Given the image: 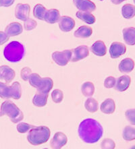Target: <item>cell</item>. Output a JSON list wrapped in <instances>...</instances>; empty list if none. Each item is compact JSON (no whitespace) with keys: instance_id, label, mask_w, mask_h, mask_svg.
<instances>
[{"instance_id":"cell-1","label":"cell","mask_w":135,"mask_h":149,"mask_svg":"<svg viewBox=\"0 0 135 149\" xmlns=\"http://www.w3.org/2000/svg\"><path fill=\"white\" fill-rule=\"evenodd\" d=\"M78 133L83 142L88 144H94L101 138L104 128L96 120L87 118L80 123Z\"/></svg>"},{"instance_id":"cell-2","label":"cell","mask_w":135,"mask_h":149,"mask_svg":"<svg viewBox=\"0 0 135 149\" xmlns=\"http://www.w3.org/2000/svg\"><path fill=\"white\" fill-rule=\"evenodd\" d=\"M25 55V48L21 42L12 41L6 46L3 50V56L6 59L12 63L19 62Z\"/></svg>"},{"instance_id":"cell-3","label":"cell","mask_w":135,"mask_h":149,"mask_svg":"<svg viewBox=\"0 0 135 149\" xmlns=\"http://www.w3.org/2000/svg\"><path fill=\"white\" fill-rule=\"evenodd\" d=\"M50 130L48 127H34L30 130L27 140L32 145L38 146L48 142L50 138Z\"/></svg>"},{"instance_id":"cell-4","label":"cell","mask_w":135,"mask_h":149,"mask_svg":"<svg viewBox=\"0 0 135 149\" xmlns=\"http://www.w3.org/2000/svg\"><path fill=\"white\" fill-rule=\"evenodd\" d=\"M29 84L37 88L38 92L49 94L53 86V81L50 78H41L38 74L32 73L29 78Z\"/></svg>"},{"instance_id":"cell-5","label":"cell","mask_w":135,"mask_h":149,"mask_svg":"<svg viewBox=\"0 0 135 149\" xmlns=\"http://www.w3.org/2000/svg\"><path fill=\"white\" fill-rule=\"evenodd\" d=\"M2 116H7L10 118L11 122L14 123H18L24 118V115L20 109L16 105L11 101L7 100L4 101L1 106V111Z\"/></svg>"},{"instance_id":"cell-6","label":"cell","mask_w":135,"mask_h":149,"mask_svg":"<svg viewBox=\"0 0 135 149\" xmlns=\"http://www.w3.org/2000/svg\"><path fill=\"white\" fill-rule=\"evenodd\" d=\"M53 60L59 66H65L71 59L72 50H64L63 52H55L52 55Z\"/></svg>"},{"instance_id":"cell-7","label":"cell","mask_w":135,"mask_h":149,"mask_svg":"<svg viewBox=\"0 0 135 149\" xmlns=\"http://www.w3.org/2000/svg\"><path fill=\"white\" fill-rule=\"evenodd\" d=\"M31 7L28 3H18L15 9V16L18 20L25 21L29 18Z\"/></svg>"},{"instance_id":"cell-8","label":"cell","mask_w":135,"mask_h":149,"mask_svg":"<svg viewBox=\"0 0 135 149\" xmlns=\"http://www.w3.org/2000/svg\"><path fill=\"white\" fill-rule=\"evenodd\" d=\"M89 55V49L86 45H80L72 50V57L70 61L72 62H76L86 58Z\"/></svg>"},{"instance_id":"cell-9","label":"cell","mask_w":135,"mask_h":149,"mask_svg":"<svg viewBox=\"0 0 135 149\" xmlns=\"http://www.w3.org/2000/svg\"><path fill=\"white\" fill-rule=\"evenodd\" d=\"M68 138L65 134L60 132L55 133L51 141V148L53 149H60L67 144Z\"/></svg>"},{"instance_id":"cell-10","label":"cell","mask_w":135,"mask_h":149,"mask_svg":"<svg viewBox=\"0 0 135 149\" xmlns=\"http://www.w3.org/2000/svg\"><path fill=\"white\" fill-rule=\"evenodd\" d=\"M73 3L79 11L91 13L96 10V5L90 0H73Z\"/></svg>"},{"instance_id":"cell-11","label":"cell","mask_w":135,"mask_h":149,"mask_svg":"<svg viewBox=\"0 0 135 149\" xmlns=\"http://www.w3.org/2000/svg\"><path fill=\"white\" fill-rule=\"evenodd\" d=\"M126 52V47L120 42H113L110 48V54L111 58H118Z\"/></svg>"},{"instance_id":"cell-12","label":"cell","mask_w":135,"mask_h":149,"mask_svg":"<svg viewBox=\"0 0 135 149\" xmlns=\"http://www.w3.org/2000/svg\"><path fill=\"white\" fill-rule=\"evenodd\" d=\"M58 22L59 29L64 33L70 32L75 26V20L70 16H64L60 17Z\"/></svg>"},{"instance_id":"cell-13","label":"cell","mask_w":135,"mask_h":149,"mask_svg":"<svg viewBox=\"0 0 135 149\" xmlns=\"http://www.w3.org/2000/svg\"><path fill=\"white\" fill-rule=\"evenodd\" d=\"M16 72L8 65L0 66V80H4L6 83H10L15 78Z\"/></svg>"},{"instance_id":"cell-14","label":"cell","mask_w":135,"mask_h":149,"mask_svg":"<svg viewBox=\"0 0 135 149\" xmlns=\"http://www.w3.org/2000/svg\"><path fill=\"white\" fill-rule=\"evenodd\" d=\"M130 83H131V78L129 76H122L115 82V89L119 92H124L129 88Z\"/></svg>"},{"instance_id":"cell-15","label":"cell","mask_w":135,"mask_h":149,"mask_svg":"<svg viewBox=\"0 0 135 149\" xmlns=\"http://www.w3.org/2000/svg\"><path fill=\"white\" fill-rule=\"evenodd\" d=\"M23 28L22 24L19 22H12L8 25L5 29V33L9 37H15L20 35L22 33Z\"/></svg>"},{"instance_id":"cell-16","label":"cell","mask_w":135,"mask_h":149,"mask_svg":"<svg viewBox=\"0 0 135 149\" xmlns=\"http://www.w3.org/2000/svg\"><path fill=\"white\" fill-rule=\"evenodd\" d=\"M60 18V13L57 9H50L47 10L45 14L43 20L49 24H55L57 22Z\"/></svg>"},{"instance_id":"cell-17","label":"cell","mask_w":135,"mask_h":149,"mask_svg":"<svg viewBox=\"0 0 135 149\" xmlns=\"http://www.w3.org/2000/svg\"><path fill=\"white\" fill-rule=\"evenodd\" d=\"M134 68V61L132 59L127 57L122 60L118 65V70L122 73H130Z\"/></svg>"},{"instance_id":"cell-18","label":"cell","mask_w":135,"mask_h":149,"mask_svg":"<svg viewBox=\"0 0 135 149\" xmlns=\"http://www.w3.org/2000/svg\"><path fill=\"white\" fill-rule=\"evenodd\" d=\"M123 38L126 44L134 45L135 44V29L134 27L125 28L122 31Z\"/></svg>"},{"instance_id":"cell-19","label":"cell","mask_w":135,"mask_h":149,"mask_svg":"<svg viewBox=\"0 0 135 149\" xmlns=\"http://www.w3.org/2000/svg\"><path fill=\"white\" fill-rule=\"evenodd\" d=\"M91 52L97 56H104L107 53V47L105 42L102 41H97L93 44L91 48Z\"/></svg>"},{"instance_id":"cell-20","label":"cell","mask_w":135,"mask_h":149,"mask_svg":"<svg viewBox=\"0 0 135 149\" xmlns=\"http://www.w3.org/2000/svg\"><path fill=\"white\" fill-rule=\"evenodd\" d=\"M100 109L105 114H112L115 110V103L112 99H107L101 105Z\"/></svg>"},{"instance_id":"cell-21","label":"cell","mask_w":135,"mask_h":149,"mask_svg":"<svg viewBox=\"0 0 135 149\" xmlns=\"http://www.w3.org/2000/svg\"><path fill=\"white\" fill-rule=\"evenodd\" d=\"M48 99V94H45L37 91L33 99V103L36 107H43L47 105Z\"/></svg>"},{"instance_id":"cell-22","label":"cell","mask_w":135,"mask_h":149,"mask_svg":"<svg viewBox=\"0 0 135 149\" xmlns=\"http://www.w3.org/2000/svg\"><path fill=\"white\" fill-rule=\"evenodd\" d=\"M92 34H93L92 28L88 26H81L74 32V35L76 38L87 39V38L91 37Z\"/></svg>"},{"instance_id":"cell-23","label":"cell","mask_w":135,"mask_h":149,"mask_svg":"<svg viewBox=\"0 0 135 149\" xmlns=\"http://www.w3.org/2000/svg\"><path fill=\"white\" fill-rule=\"evenodd\" d=\"M76 16L78 19H80L81 20L84 21L85 22L89 24H93L96 21L95 16L92 14L91 12L78 11L76 12Z\"/></svg>"},{"instance_id":"cell-24","label":"cell","mask_w":135,"mask_h":149,"mask_svg":"<svg viewBox=\"0 0 135 149\" xmlns=\"http://www.w3.org/2000/svg\"><path fill=\"white\" fill-rule=\"evenodd\" d=\"M10 98L16 100L20 99L22 96V88L20 83L18 82H14L11 86H10Z\"/></svg>"},{"instance_id":"cell-25","label":"cell","mask_w":135,"mask_h":149,"mask_svg":"<svg viewBox=\"0 0 135 149\" xmlns=\"http://www.w3.org/2000/svg\"><path fill=\"white\" fill-rule=\"evenodd\" d=\"M122 14L124 18H132L135 15V7L130 3H126L122 8Z\"/></svg>"},{"instance_id":"cell-26","label":"cell","mask_w":135,"mask_h":149,"mask_svg":"<svg viewBox=\"0 0 135 149\" xmlns=\"http://www.w3.org/2000/svg\"><path fill=\"white\" fill-rule=\"evenodd\" d=\"M81 91L83 95L87 97H90L94 95L95 86L91 82H86L81 86Z\"/></svg>"},{"instance_id":"cell-27","label":"cell","mask_w":135,"mask_h":149,"mask_svg":"<svg viewBox=\"0 0 135 149\" xmlns=\"http://www.w3.org/2000/svg\"><path fill=\"white\" fill-rule=\"evenodd\" d=\"M85 107L89 112L95 113L99 109L98 102L94 98H89L85 101Z\"/></svg>"},{"instance_id":"cell-28","label":"cell","mask_w":135,"mask_h":149,"mask_svg":"<svg viewBox=\"0 0 135 149\" xmlns=\"http://www.w3.org/2000/svg\"><path fill=\"white\" fill-rule=\"evenodd\" d=\"M123 138L126 141H132L135 139V129L134 127L127 125L124 127L122 132Z\"/></svg>"},{"instance_id":"cell-29","label":"cell","mask_w":135,"mask_h":149,"mask_svg":"<svg viewBox=\"0 0 135 149\" xmlns=\"http://www.w3.org/2000/svg\"><path fill=\"white\" fill-rule=\"evenodd\" d=\"M47 10L45 6H43L42 4L38 3L35 6L33 10V15L36 18L40 20H43V18L45 16V14L47 12Z\"/></svg>"},{"instance_id":"cell-30","label":"cell","mask_w":135,"mask_h":149,"mask_svg":"<svg viewBox=\"0 0 135 149\" xmlns=\"http://www.w3.org/2000/svg\"><path fill=\"white\" fill-rule=\"evenodd\" d=\"M10 92V86L5 83L0 82V97L4 99H11Z\"/></svg>"},{"instance_id":"cell-31","label":"cell","mask_w":135,"mask_h":149,"mask_svg":"<svg viewBox=\"0 0 135 149\" xmlns=\"http://www.w3.org/2000/svg\"><path fill=\"white\" fill-rule=\"evenodd\" d=\"M51 98L55 103H60L64 99V93L61 90L55 89L51 93Z\"/></svg>"},{"instance_id":"cell-32","label":"cell","mask_w":135,"mask_h":149,"mask_svg":"<svg viewBox=\"0 0 135 149\" xmlns=\"http://www.w3.org/2000/svg\"><path fill=\"white\" fill-rule=\"evenodd\" d=\"M35 126L33 125L29 124L27 123H24V122H22V123H19L18 125H17V131L19 133L21 134H24L27 132L28 131L30 130L31 128H33Z\"/></svg>"},{"instance_id":"cell-33","label":"cell","mask_w":135,"mask_h":149,"mask_svg":"<svg viewBox=\"0 0 135 149\" xmlns=\"http://www.w3.org/2000/svg\"><path fill=\"white\" fill-rule=\"evenodd\" d=\"M101 147L103 149H114L115 148V143L112 139L105 138L101 142Z\"/></svg>"},{"instance_id":"cell-34","label":"cell","mask_w":135,"mask_h":149,"mask_svg":"<svg viewBox=\"0 0 135 149\" xmlns=\"http://www.w3.org/2000/svg\"><path fill=\"white\" fill-rule=\"evenodd\" d=\"M24 22V29L27 31H32L37 26V22L32 18H28Z\"/></svg>"},{"instance_id":"cell-35","label":"cell","mask_w":135,"mask_h":149,"mask_svg":"<svg viewBox=\"0 0 135 149\" xmlns=\"http://www.w3.org/2000/svg\"><path fill=\"white\" fill-rule=\"evenodd\" d=\"M32 74V70L29 67H24L21 70L20 72V76L22 79L24 81H27L29 80V78Z\"/></svg>"},{"instance_id":"cell-36","label":"cell","mask_w":135,"mask_h":149,"mask_svg":"<svg viewBox=\"0 0 135 149\" xmlns=\"http://www.w3.org/2000/svg\"><path fill=\"white\" fill-rule=\"evenodd\" d=\"M115 82H116V79L113 76H109L107 78H106L104 81V86L106 88H111L114 87L115 84Z\"/></svg>"},{"instance_id":"cell-37","label":"cell","mask_w":135,"mask_h":149,"mask_svg":"<svg viewBox=\"0 0 135 149\" xmlns=\"http://www.w3.org/2000/svg\"><path fill=\"white\" fill-rule=\"evenodd\" d=\"M134 113L135 110L134 109H131L127 110L125 113L126 118H127V120L132 123V125H134L135 123V118H134Z\"/></svg>"},{"instance_id":"cell-38","label":"cell","mask_w":135,"mask_h":149,"mask_svg":"<svg viewBox=\"0 0 135 149\" xmlns=\"http://www.w3.org/2000/svg\"><path fill=\"white\" fill-rule=\"evenodd\" d=\"M10 39V37L6 34L5 32L0 31V45L6 43V42L8 41Z\"/></svg>"},{"instance_id":"cell-39","label":"cell","mask_w":135,"mask_h":149,"mask_svg":"<svg viewBox=\"0 0 135 149\" xmlns=\"http://www.w3.org/2000/svg\"><path fill=\"white\" fill-rule=\"evenodd\" d=\"M15 0H2V6L3 7H10L14 4Z\"/></svg>"},{"instance_id":"cell-40","label":"cell","mask_w":135,"mask_h":149,"mask_svg":"<svg viewBox=\"0 0 135 149\" xmlns=\"http://www.w3.org/2000/svg\"><path fill=\"white\" fill-rule=\"evenodd\" d=\"M124 1H126V0H111V1L112 2L113 4H115V5H118V4H120L121 3H122V2Z\"/></svg>"},{"instance_id":"cell-41","label":"cell","mask_w":135,"mask_h":149,"mask_svg":"<svg viewBox=\"0 0 135 149\" xmlns=\"http://www.w3.org/2000/svg\"><path fill=\"white\" fill-rule=\"evenodd\" d=\"M2 6V0H0V6Z\"/></svg>"},{"instance_id":"cell-42","label":"cell","mask_w":135,"mask_h":149,"mask_svg":"<svg viewBox=\"0 0 135 149\" xmlns=\"http://www.w3.org/2000/svg\"><path fill=\"white\" fill-rule=\"evenodd\" d=\"M2 116V115H1V113L0 112V117H1Z\"/></svg>"},{"instance_id":"cell-43","label":"cell","mask_w":135,"mask_h":149,"mask_svg":"<svg viewBox=\"0 0 135 149\" xmlns=\"http://www.w3.org/2000/svg\"><path fill=\"white\" fill-rule=\"evenodd\" d=\"M100 1H104V0H100Z\"/></svg>"}]
</instances>
